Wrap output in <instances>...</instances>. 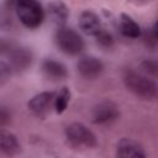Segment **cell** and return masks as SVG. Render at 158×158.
<instances>
[{
  "instance_id": "d6986e66",
  "label": "cell",
  "mask_w": 158,
  "mask_h": 158,
  "mask_svg": "<svg viewBox=\"0 0 158 158\" xmlns=\"http://www.w3.org/2000/svg\"><path fill=\"white\" fill-rule=\"evenodd\" d=\"M156 64H157V77H158V60H156Z\"/></svg>"
},
{
  "instance_id": "7c38bea8",
  "label": "cell",
  "mask_w": 158,
  "mask_h": 158,
  "mask_svg": "<svg viewBox=\"0 0 158 158\" xmlns=\"http://www.w3.org/2000/svg\"><path fill=\"white\" fill-rule=\"evenodd\" d=\"M0 151L2 154L9 157L16 156L21 151V146L17 137L4 128L0 131Z\"/></svg>"
},
{
  "instance_id": "9a60e30c",
  "label": "cell",
  "mask_w": 158,
  "mask_h": 158,
  "mask_svg": "<svg viewBox=\"0 0 158 158\" xmlns=\"http://www.w3.org/2000/svg\"><path fill=\"white\" fill-rule=\"evenodd\" d=\"M70 100V91L67 86L62 88L60 91L56 95V100H54V109L57 114H62L65 111L68 104Z\"/></svg>"
},
{
  "instance_id": "4fadbf2b",
  "label": "cell",
  "mask_w": 158,
  "mask_h": 158,
  "mask_svg": "<svg viewBox=\"0 0 158 158\" xmlns=\"http://www.w3.org/2000/svg\"><path fill=\"white\" fill-rule=\"evenodd\" d=\"M48 14L52 22L58 27H62L68 20L69 10L62 0H52L48 4Z\"/></svg>"
},
{
  "instance_id": "e0dca14e",
  "label": "cell",
  "mask_w": 158,
  "mask_h": 158,
  "mask_svg": "<svg viewBox=\"0 0 158 158\" xmlns=\"http://www.w3.org/2000/svg\"><path fill=\"white\" fill-rule=\"evenodd\" d=\"M10 118H11L10 112L6 110V107L2 106L1 110H0V125H1V127L6 126V125L10 122Z\"/></svg>"
},
{
  "instance_id": "7a4b0ae2",
  "label": "cell",
  "mask_w": 158,
  "mask_h": 158,
  "mask_svg": "<svg viewBox=\"0 0 158 158\" xmlns=\"http://www.w3.org/2000/svg\"><path fill=\"white\" fill-rule=\"evenodd\" d=\"M14 7L17 19L27 28H36L44 20V11L40 0H16Z\"/></svg>"
},
{
  "instance_id": "6da1fadb",
  "label": "cell",
  "mask_w": 158,
  "mask_h": 158,
  "mask_svg": "<svg viewBox=\"0 0 158 158\" xmlns=\"http://www.w3.org/2000/svg\"><path fill=\"white\" fill-rule=\"evenodd\" d=\"M123 83L128 91L143 100H151L158 94V85L148 77L137 72H126L123 75Z\"/></svg>"
},
{
  "instance_id": "9c48e42d",
  "label": "cell",
  "mask_w": 158,
  "mask_h": 158,
  "mask_svg": "<svg viewBox=\"0 0 158 158\" xmlns=\"http://www.w3.org/2000/svg\"><path fill=\"white\" fill-rule=\"evenodd\" d=\"M116 156L121 158H143L146 157V152L137 141L121 138L116 143Z\"/></svg>"
},
{
  "instance_id": "5bb4252c",
  "label": "cell",
  "mask_w": 158,
  "mask_h": 158,
  "mask_svg": "<svg viewBox=\"0 0 158 158\" xmlns=\"http://www.w3.org/2000/svg\"><path fill=\"white\" fill-rule=\"evenodd\" d=\"M120 28H121V33L125 37L138 38L141 36V27L127 14H121L120 15Z\"/></svg>"
},
{
  "instance_id": "ba28073f",
  "label": "cell",
  "mask_w": 158,
  "mask_h": 158,
  "mask_svg": "<svg viewBox=\"0 0 158 158\" xmlns=\"http://www.w3.org/2000/svg\"><path fill=\"white\" fill-rule=\"evenodd\" d=\"M32 52L25 47H15L9 51V65L15 72L26 70L32 64Z\"/></svg>"
},
{
  "instance_id": "30bf717a",
  "label": "cell",
  "mask_w": 158,
  "mask_h": 158,
  "mask_svg": "<svg viewBox=\"0 0 158 158\" xmlns=\"http://www.w3.org/2000/svg\"><path fill=\"white\" fill-rule=\"evenodd\" d=\"M78 23H79L80 30L88 36L95 37L102 30L101 21L99 19V16L90 10H84L83 12H80Z\"/></svg>"
},
{
  "instance_id": "2e32d148",
  "label": "cell",
  "mask_w": 158,
  "mask_h": 158,
  "mask_svg": "<svg viewBox=\"0 0 158 158\" xmlns=\"http://www.w3.org/2000/svg\"><path fill=\"white\" fill-rule=\"evenodd\" d=\"M95 38H96L98 44H100L101 47L110 48V47L114 44V38H112V36H111L109 32H106L105 30H101V31L95 36Z\"/></svg>"
},
{
  "instance_id": "277c9868",
  "label": "cell",
  "mask_w": 158,
  "mask_h": 158,
  "mask_svg": "<svg viewBox=\"0 0 158 158\" xmlns=\"http://www.w3.org/2000/svg\"><path fill=\"white\" fill-rule=\"evenodd\" d=\"M54 42L59 51L68 56H78L84 51L85 47L81 36L65 26L58 27L54 35Z\"/></svg>"
},
{
  "instance_id": "5b68a950",
  "label": "cell",
  "mask_w": 158,
  "mask_h": 158,
  "mask_svg": "<svg viewBox=\"0 0 158 158\" xmlns=\"http://www.w3.org/2000/svg\"><path fill=\"white\" fill-rule=\"evenodd\" d=\"M120 116L118 106L111 100H104L96 104L91 111V121L95 125H105L117 120Z\"/></svg>"
},
{
  "instance_id": "3957f363",
  "label": "cell",
  "mask_w": 158,
  "mask_h": 158,
  "mask_svg": "<svg viewBox=\"0 0 158 158\" xmlns=\"http://www.w3.org/2000/svg\"><path fill=\"white\" fill-rule=\"evenodd\" d=\"M65 138L74 148L93 149L98 147V138L91 130L80 122H73L65 127Z\"/></svg>"
},
{
  "instance_id": "ffe728a7",
  "label": "cell",
  "mask_w": 158,
  "mask_h": 158,
  "mask_svg": "<svg viewBox=\"0 0 158 158\" xmlns=\"http://www.w3.org/2000/svg\"><path fill=\"white\" fill-rule=\"evenodd\" d=\"M136 1H147V0H136Z\"/></svg>"
},
{
  "instance_id": "8fae6325",
  "label": "cell",
  "mask_w": 158,
  "mask_h": 158,
  "mask_svg": "<svg viewBox=\"0 0 158 158\" xmlns=\"http://www.w3.org/2000/svg\"><path fill=\"white\" fill-rule=\"evenodd\" d=\"M42 72L44 74V77L49 80H54V81H58V80H63L67 78L68 75V70H67V67L58 62V60H54L52 58H47L43 60L42 63Z\"/></svg>"
},
{
  "instance_id": "ac0fdd59",
  "label": "cell",
  "mask_w": 158,
  "mask_h": 158,
  "mask_svg": "<svg viewBox=\"0 0 158 158\" xmlns=\"http://www.w3.org/2000/svg\"><path fill=\"white\" fill-rule=\"evenodd\" d=\"M153 33H154V36H156V38H157V41H158V21L154 23V27H153Z\"/></svg>"
},
{
  "instance_id": "52a82bcc",
  "label": "cell",
  "mask_w": 158,
  "mask_h": 158,
  "mask_svg": "<svg viewBox=\"0 0 158 158\" xmlns=\"http://www.w3.org/2000/svg\"><path fill=\"white\" fill-rule=\"evenodd\" d=\"M77 69H78V73L83 78L91 80V79H95V78L101 75V73L104 70V64L96 57L85 56V57H81L78 60Z\"/></svg>"
},
{
  "instance_id": "8992f818",
  "label": "cell",
  "mask_w": 158,
  "mask_h": 158,
  "mask_svg": "<svg viewBox=\"0 0 158 158\" xmlns=\"http://www.w3.org/2000/svg\"><path fill=\"white\" fill-rule=\"evenodd\" d=\"M54 100L56 94L53 91H42L30 99V101L27 102V107L33 115L43 117L51 109L52 104L54 105Z\"/></svg>"
}]
</instances>
